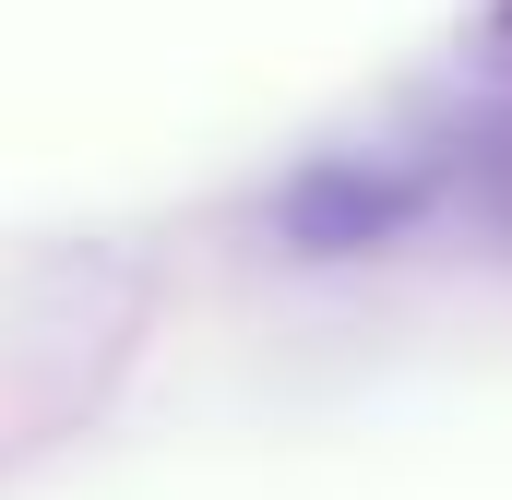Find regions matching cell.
Masks as SVG:
<instances>
[{
  "label": "cell",
  "mask_w": 512,
  "mask_h": 500,
  "mask_svg": "<svg viewBox=\"0 0 512 500\" xmlns=\"http://www.w3.org/2000/svg\"><path fill=\"white\" fill-rule=\"evenodd\" d=\"M417 215H429V179L405 155H310L262 203V239L286 262H370V250L417 239Z\"/></svg>",
  "instance_id": "cell-1"
},
{
  "label": "cell",
  "mask_w": 512,
  "mask_h": 500,
  "mask_svg": "<svg viewBox=\"0 0 512 500\" xmlns=\"http://www.w3.org/2000/svg\"><path fill=\"white\" fill-rule=\"evenodd\" d=\"M477 215L512 239V120H489V143H477Z\"/></svg>",
  "instance_id": "cell-2"
},
{
  "label": "cell",
  "mask_w": 512,
  "mask_h": 500,
  "mask_svg": "<svg viewBox=\"0 0 512 500\" xmlns=\"http://www.w3.org/2000/svg\"><path fill=\"white\" fill-rule=\"evenodd\" d=\"M501 36H512V0H501Z\"/></svg>",
  "instance_id": "cell-3"
}]
</instances>
